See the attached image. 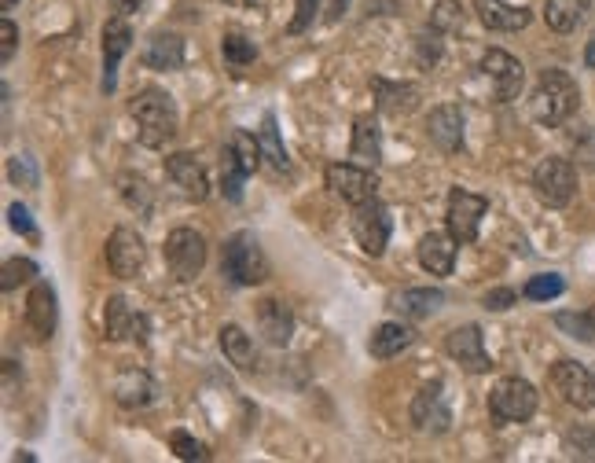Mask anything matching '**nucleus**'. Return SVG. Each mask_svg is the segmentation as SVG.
Instances as JSON below:
<instances>
[{
    "mask_svg": "<svg viewBox=\"0 0 595 463\" xmlns=\"http://www.w3.org/2000/svg\"><path fill=\"white\" fill-rule=\"evenodd\" d=\"M474 12H478L485 30H496V34H518L533 19L529 8H515L507 0H474Z\"/></svg>",
    "mask_w": 595,
    "mask_h": 463,
    "instance_id": "aec40b11",
    "label": "nucleus"
},
{
    "mask_svg": "<svg viewBox=\"0 0 595 463\" xmlns=\"http://www.w3.org/2000/svg\"><path fill=\"white\" fill-rule=\"evenodd\" d=\"M327 188L349 206H360L375 199V188H379V177L368 166H357V162H335L327 166Z\"/></svg>",
    "mask_w": 595,
    "mask_h": 463,
    "instance_id": "9d476101",
    "label": "nucleus"
},
{
    "mask_svg": "<svg viewBox=\"0 0 595 463\" xmlns=\"http://www.w3.org/2000/svg\"><path fill=\"white\" fill-rule=\"evenodd\" d=\"M221 276L236 283V287H254V283L269 280V258L261 250L254 232H232L225 239V254H221Z\"/></svg>",
    "mask_w": 595,
    "mask_h": 463,
    "instance_id": "7ed1b4c3",
    "label": "nucleus"
},
{
    "mask_svg": "<svg viewBox=\"0 0 595 463\" xmlns=\"http://www.w3.org/2000/svg\"><path fill=\"white\" fill-rule=\"evenodd\" d=\"M316 12H320V0H294V19H291V26H287V34H302V30H309Z\"/></svg>",
    "mask_w": 595,
    "mask_h": 463,
    "instance_id": "37998d69",
    "label": "nucleus"
},
{
    "mask_svg": "<svg viewBox=\"0 0 595 463\" xmlns=\"http://www.w3.org/2000/svg\"><path fill=\"white\" fill-rule=\"evenodd\" d=\"M412 342H416V331L408 328V324H401V320H386V324H379V328L371 331L368 353L375 357V361H390V357H397V353H405Z\"/></svg>",
    "mask_w": 595,
    "mask_h": 463,
    "instance_id": "393cba45",
    "label": "nucleus"
},
{
    "mask_svg": "<svg viewBox=\"0 0 595 463\" xmlns=\"http://www.w3.org/2000/svg\"><path fill=\"white\" fill-rule=\"evenodd\" d=\"M147 70H180L184 67V41L177 34H155L144 48Z\"/></svg>",
    "mask_w": 595,
    "mask_h": 463,
    "instance_id": "bb28decb",
    "label": "nucleus"
},
{
    "mask_svg": "<svg viewBox=\"0 0 595 463\" xmlns=\"http://www.w3.org/2000/svg\"><path fill=\"white\" fill-rule=\"evenodd\" d=\"M225 155H228V159H236L247 173H254L261 166V140H254L247 129H236V133L228 136Z\"/></svg>",
    "mask_w": 595,
    "mask_h": 463,
    "instance_id": "7c9ffc66",
    "label": "nucleus"
},
{
    "mask_svg": "<svg viewBox=\"0 0 595 463\" xmlns=\"http://www.w3.org/2000/svg\"><path fill=\"white\" fill-rule=\"evenodd\" d=\"M489 214V199L485 195H474L467 188H452L449 192V210H445V221H449L452 239L467 247L478 239V228H482V217Z\"/></svg>",
    "mask_w": 595,
    "mask_h": 463,
    "instance_id": "6e6552de",
    "label": "nucleus"
},
{
    "mask_svg": "<svg viewBox=\"0 0 595 463\" xmlns=\"http://www.w3.org/2000/svg\"><path fill=\"white\" fill-rule=\"evenodd\" d=\"M518 302V294L511 291V287H493V291H485L482 305L485 309H493V313H504V309H511V305Z\"/></svg>",
    "mask_w": 595,
    "mask_h": 463,
    "instance_id": "de8ad7c7",
    "label": "nucleus"
},
{
    "mask_svg": "<svg viewBox=\"0 0 595 463\" xmlns=\"http://www.w3.org/2000/svg\"><path fill=\"white\" fill-rule=\"evenodd\" d=\"M162 254H166L169 272H173L180 283L195 280V276L206 269V239L199 236L195 228H173L166 236Z\"/></svg>",
    "mask_w": 595,
    "mask_h": 463,
    "instance_id": "423d86ee",
    "label": "nucleus"
},
{
    "mask_svg": "<svg viewBox=\"0 0 595 463\" xmlns=\"http://www.w3.org/2000/svg\"><path fill=\"white\" fill-rule=\"evenodd\" d=\"M37 261L30 258H8L4 261V272H0V287L4 291H15V287H23V283H30L37 276Z\"/></svg>",
    "mask_w": 595,
    "mask_h": 463,
    "instance_id": "c9c22d12",
    "label": "nucleus"
},
{
    "mask_svg": "<svg viewBox=\"0 0 595 463\" xmlns=\"http://www.w3.org/2000/svg\"><path fill=\"white\" fill-rule=\"evenodd\" d=\"M445 294L438 287H405L390 298V309L405 320H427L430 313H438Z\"/></svg>",
    "mask_w": 595,
    "mask_h": 463,
    "instance_id": "b1692460",
    "label": "nucleus"
},
{
    "mask_svg": "<svg viewBox=\"0 0 595 463\" xmlns=\"http://www.w3.org/2000/svg\"><path fill=\"white\" fill-rule=\"evenodd\" d=\"M169 449L177 452L180 460H210V449H206L203 441L191 438V434H184V430H173V434H169Z\"/></svg>",
    "mask_w": 595,
    "mask_h": 463,
    "instance_id": "ea45409f",
    "label": "nucleus"
},
{
    "mask_svg": "<svg viewBox=\"0 0 595 463\" xmlns=\"http://www.w3.org/2000/svg\"><path fill=\"white\" fill-rule=\"evenodd\" d=\"M562 291H566V280L555 276V272H540V276H533V280L522 287V294H526L529 302H555Z\"/></svg>",
    "mask_w": 595,
    "mask_h": 463,
    "instance_id": "72a5a7b5",
    "label": "nucleus"
},
{
    "mask_svg": "<svg viewBox=\"0 0 595 463\" xmlns=\"http://www.w3.org/2000/svg\"><path fill=\"white\" fill-rule=\"evenodd\" d=\"M533 192L544 206L551 210H562V206L573 203V195H577V170H573L570 159H559V155H551L544 159L533 170Z\"/></svg>",
    "mask_w": 595,
    "mask_h": 463,
    "instance_id": "39448f33",
    "label": "nucleus"
},
{
    "mask_svg": "<svg viewBox=\"0 0 595 463\" xmlns=\"http://www.w3.org/2000/svg\"><path fill=\"white\" fill-rule=\"evenodd\" d=\"M8 177H12L15 184H23V188H37L34 159H30V155H15V159L8 162Z\"/></svg>",
    "mask_w": 595,
    "mask_h": 463,
    "instance_id": "c03bdc74",
    "label": "nucleus"
},
{
    "mask_svg": "<svg viewBox=\"0 0 595 463\" xmlns=\"http://www.w3.org/2000/svg\"><path fill=\"white\" fill-rule=\"evenodd\" d=\"M258 328L272 346H287L294 335V313L291 305L280 298H261L258 302Z\"/></svg>",
    "mask_w": 595,
    "mask_h": 463,
    "instance_id": "5701e85b",
    "label": "nucleus"
},
{
    "mask_svg": "<svg viewBox=\"0 0 595 463\" xmlns=\"http://www.w3.org/2000/svg\"><path fill=\"white\" fill-rule=\"evenodd\" d=\"M111 8L118 15H133L136 8H140V0H111Z\"/></svg>",
    "mask_w": 595,
    "mask_h": 463,
    "instance_id": "09e8293b",
    "label": "nucleus"
},
{
    "mask_svg": "<svg viewBox=\"0 0 595 463\" xmlns=\"http://www.w3.org/2000/svg\"><path fill=\"white\" fill-rule=\"evenodd\" d=\"M375 96H379V111L386 114H408L416 111L419 103V85L412 81H375Z\"/></svg>",
    "mask_w": 595,
    "mask_h": 463,
    "instance_id": "c85d7f7f",
    "label": "nucleus"
},
{
    "mask_svg": "<svg viewBox=\"0 0 595 463\" xmlns=\"http://www.w3.org/2000/svg\"><path fill=\"white\" fill-rule=\"evenodd\" d=\"M129 48H133V30L125 23V15L107 19V26H103V81H100V89L107 96L118 89V63H122V56Z\"/></svg>",
    "mask_w": 595,
    "mask_h": 463,
    "instance_id": "a211bd4d",
    "label": "nucleus"
},
{
    "mask_svg": "<svg viewBox=\"0 0 595 463\" xmlns=\"http://www.w3.org/2000/svg\"><path fill=\"white\" fill-rule=\"evenodd\" d=\"M349 162H357V166H368L375 170L382 162V140H379V125L375 118H357L353 122V144H349Z\"/></svg>",
    "mask_w": 595,
    "mask_h": 463,
    "instance_id": "a878e982",
    "label": "nucleus"
},
{
    "mask_svg": "<svg viewBox=\"0 0 595 463\" xmlns=\"http://www.w3.org/2000/svg\"><path fill=\"white\" fill-rule=\"evenodd\" d=\"M59 324V302H56V287L45 280H37L30 287V298H26V328L37 342H45L56 335Z\"/></svg>",
    "mask_w": 595,
    "mask_h": 463,
    "instance_id": "f3484780",
    "label": "nucleus"
},
{
    "mask_svg": "<svg viewBox=\"0 0 595 463\" xmlns=\"http://www.w3.org/2000/svg\"><path fill=\"white\" fill-rule=\"evenodd\" d=\"M15 4H19V0H0V8H4V12H12Z\"/></svg>",
    "mask_w": 595,
    "mask_h": 463,
    "instance_id": "3c124183",
    "label": "nucleus"
},
{
    "mask_svg": "<svg viewBox=\"0 0 595 463\" xmlns=\"http://www.w3.org/2000/svg\"><path fill=\"white\" fill-rule=\"evenodd\" d=\"M162 170H166L169 184H173L188 203H206V199H210V177H206L203 162L195 159V155H188V151L166 155Z\"/></svg>",
    "mask_w": 595,
    "mask_h": 463,
    "instance_id": "ddd939ff",
    "label": "nucleus"
},
{
    "mask_svg": "<svg viewBox=\"0 0 595 463\" xmlns=\"http://www.w3.org/2000/svg\"><path fill=\"white\" fill-rule=\"evenodd\" d=\"M103 335L111 342H140L144 346L147 335H151V320L144 313H136L122 294H114V298H107V309H103Z\"/></svg>",
    "mask_w": 595,
    "mask_h": 463,
    "instance_id": "f8f14e48",
    "label": "nucleus"
},
{
    "mask_svg": "<svg viewBox=\"0 0 595 463\" xmlns=\"http://www.w3.org/2000/svg\"><path fill=\"white\" fill-rule=\"evenodd\" d=\"M221 56H225V63L232 70H243V67H250V63L258 59V45H254V41H247L243 34H225V37H221Z\"/></svg>",
    "mask_w": 595,
    "mask_h": 463,
    "instance_id": "2f4dec72",
    "label": "nucleus"
},
{
    "mask_svg": "<svg viewBox=\"0 0 595 463\" xmlns=\"http://www.w3.org/2000/svg\"><path fill=\"white\" fill-rule=\"evenodd\" d=\"M346 4H349V0H335V4H331V15H327V23H338V19H342V12H346Z\"/></svg>",
    "mask_w": 595,
    "mask_h": 463,
    "instance_id": "8fccbe9b",
    "label": "nucleus"
},
{
    "mask_svg": "<svg viewBox=\"0 0 595 463\" xmlns=\"http://www.w3.org/2000/svg\"><path fill=\"white\" fill-rule=\"evenodd\" d=\"M118 188H122V199L133 206V210H140V214H147V210H151V188H147L144 177L122 173V177H118Z\"/></svg>",
    "mask_w": 595,
    "mask_h": 463,
    "instance_id": "4c0bfd02",
    "label": "nucleus"
},
{
    "mask_svg": "<svg viewBox=\"0 0 595 463\" xmlns=\"http://www.w3.org/2000/svg\"><path fill=\"white\" fill-rule=\"evenodd\" d=\"M129 114L136 122V136L144 147H166L180 129V114L173 96L162 89H140L129 100Z\"/></svg>",
    "mask_w": 595,
    "mask_h": 463,
    "instance_id": "f257e3e1",
    "label": "nucleus"
},
{
    "mask_svg": "<svg viewBox=\"0 0 595 463\" xmlns=\"http://www.w3.org/2000/svg\"><path fill=\"white\" fill-rule=\"evenodd\" d=\"M588 12H592V0H548L544 4V23L555 34H573Z\"/></svg>",
    "mask_w": 595,
    "mask_h": 463,
    "instance_id": "cd10ccee",
    "label": "nucleus"
},
{
    "mask_svg": "<svg viewBox=\"0 0 595 463\" xmlns=\"http://www.w3.org/2000/svg\"><path fill=\"white\" fill-rule=\"evenodd\" d=\"M537 412V386L526 379H500L489 394V416L496 419V427L504 423H526Z\"/></svg>",
    "mask_w": 595,
    "mask_h": 463,
    "instance_id": "20e7f679",
    "label": "nucleus"
},
{
    "mask_svg": "<svg viewBox=\"0 0 595 463\" xmlns=\"http://www.w3.org/2000/svg\"><path fill=\"white\" fill-rule=\"evenodd\" d=\"M577 103H581V89L566 70H540L537 89L529 96V114L540 125H562L577 111Z\"/></svg>",
    "mask_w": 595,
    "mask_h": 463,
    "instance_id": "f03ea898",
    "label": "nucleus"
},
{
    "mask_svg": "<svg viewBox=\"0 0 595 463\" xmlns=\"http://www.w3.org/2000/svg\"><path fill=\"white\" fill-rule=\"evenodd\" d=\"M390 210L379 203V199H368V203L353 206V239L357 247L368 254V258H382L386 254V243H390Z\"/></svg>",
    "mask_w": 595,
    "mask_h": 463,
    "instance_id": "0eeeda50",
    "label": "nucleus"
},
{
    "mask_svg": "<svg viewBox=\"0 0 595 463\" xmlns=\"http://www.w3.org/2000/svg\"><path fill=\"white\" fill-rule=\"evenodd\" d=\"M460 23H463L460 0H441L438 8H434V19H430V26H438L441 34H449V30H460Z\"/></svg>",
    "mask_w": 595,
    "mask_h": 463,
    "instance_id": "a19ab883",
    "label": "nucleus"
},
{
    "mask_svg": "<svg viewBox=\"0 0 595 463\" xmlns=\"http://www.w3.org/2000/svg\"><path fill=\"white\" fill-rule=\"evenodd\" d=\"M427 136L441 155H460L463 151V107L460 103H441L427 114Z\"/></svg>",
    "mask_w": 595,
    "mask_h": 463,
    "instance_id": "6ab92c4d",
    "label": "nucleus"
},
{
    "mask_svg": "<svg viewBox=\"0 0 595 463\" xmlns=\"http://www.w3.org/2000/svg\"><path fill=\"white\" fill-rule=\"evenodd\" d=\"M456 239L452 232H427L419 239V265L430 272V276H452V265H456Z\"/></svg>",
    "mask_w": 595,
    "mask_h": 463,
    "instance_id": "412c9836",
    "label": "nucleus"
},
{
    "mask_svg": "<svg viewBox=\"0 0 595 463\" xmlns=\"http://www.w3.org/2000/svg\"><path fill=\"white\" fill-rule=\"evenodd\" d=\"M482 74L493 85V96L500 103H511L522 96V85H526V67L518 63L511 52L504 48H489L482 56Z\"/></svg>",
    "mask_w": 595,
    "mask_h": 463,
    "instance_id": "9b49d317",
    "label": "nucleus"
},
{
    "mask_svg": "<svg viewBox=\"0 0 595 463\" xmlns=\"http://www.w3.org/2000/svg\"><path fill=\"white\" fill-rule=\"evenodd\" d=\"M562 445H566V452H570L573 460H595V430L584 427V423L566 430Z\"/></svg>",
    "mask_w": 595,
    "mask_h": 463,
    "instance_id": "e433bc0d",
    "label": "nucleus"
},
{
    "mask_svg": "<svg viewBox=\"0 0 595 463\" xmlns=\"http://www.w3.org/2000/svg\"><path fill=\"white\" fill-rule=\"evenodd\" d=\"M8 225L19 232V236H26V239H37V228H34V221H30V210H26L23 203H12L8 206Z\"/></svg>",
    "mask_w": 595,
    "mask_h": 463,
    "instance_id": "a18cd8bd",
    "label": "nucleus"
},
{
    "mask_svg": "<svg viewBox=\"0 0 595 463\" xmlns=\"http://www.w3.org/2000/svg\"><path fill=\"white\" fill-rule=\"evenodd\" d=\"M15 48H19V30H15L12 19H4V23H0V63H4V67L15 59Z\"/></svg>",
    "mask_w": 595,
    "mask_h": 463,
    "instance_id": "49530a36",
    "label": "nucleus"
},
{
    "mask_svg": "<svg viewBox=\"0 0 595 463\" xmlns=\"http://www.w3.org/2000/svg\"><path fill=\"white\" fill-rule=\"evenodd\" d=\"M548 383H551V390H555V394H559L570 408H577V412L595 408V375L588 372L584 364L559 361L548 372Z\"/></svg>",
    "mask_w": 595,
    "mask_h": 463,
    "instance_id": "1a4fd4ad",
    "label": "nucleus"
},
{
    "mask_svg": "<svg viewBox=\"0 0 595 463\" xmlns=\"http://www.w3.org/2000/svg\"><path fill=\"white\" fill-rule=\"evenodd\" d=\"M158 397V383L144 368H125L118 379H114V401L122 408H147Z\"/></svg>",
    "mask_w": 595,
    "mask_h": 463,
    "instance_id": "4be33fe9",
    "label": "nucleus"
},
{
    "mask_svg": "<svg viewBox=\"0 0 595 463\" xmlns=\"http://www.w3.org/2000/svg\"><path fill=\"white\" fill-rule=\"evenodd\" d=\"M445 350H449V357L460 364L463 372L482 375V372H489V368H493L489 353H485V339H482V328H478V324H463V328L449 331Z\"/></svg>",
    "mask_w": 595,
    "mask_h": 463,
    "instance_id": "dca6fc26",
    "label": "nucleus"
},
{
    "mask_svg": "<svg viewBox=\"0 0 595 463\" xmlns=\"http://www.w3.org/2000/svg\"><path fill=\"white\" fill-rule=\"evenodd\" d=\"M555 328H562L570 339L595 342V317L592 313H559V317H555Z\"/></svg>",
    "mask_w": 595,
    "mask_h": 463,
    "instance_id": "58836bf2",
    "label": "nucleus"
},
{
    "mask_svg": "<svg viewBox=\"0 0 595 463\" xmlns=\"http://www.w3.org/2000/svg\"><path fill=\"white\" fill-rule=\"evenodd\" d=\"M261 151H265V159H269L276 170H287V166H291L287 147L280 144V133H276V114H265V122H261Z\"/></svg>",
    "mask_w": 595,
    "mask_h": 463,
    "instance_id": "473e14b6",
    "label": "nucleus"
},
{
    "mask_svg": "<svg viewBox=\"0 0 595 463\" xmlns=\"http://www.w3.org/2000/svg\"><path fill=\"white\" fill-rule=\"evenodd\" d=\"M250 173L239 166L236 159H228V155H221V192H225L228 203H239L243 199V184H247Z\"/></svg>",
    "mask_w": 595,
    "mask_h": 463,
    "instance_id": "f704fd0d",
    "label": "nucleus"
},
{
    "mask_svg": "<svg viewBox=\"0 0 595 463\" xmlns=\"http://www.w3.org/2000/svg\"><path fill=\"white\" fill-rule=\"evenodd\" d=\"M416 56L423 67H434L441 56V30L438 26H430V30H423V34L416 37Z\"/></svg>",
    "mask_w": 595,
    "mask_h": 463,
    "instance_id": "79ce46f5",
    "label": "nucleus"
},
{
    "mask_svg": "<svg viewBox=\"0 0 595 463\" xmlns=\"http://www.w3.org/2000/svg\"><path fill=\"white\" fill-rule=\"evenodd\" d=\"M412 423L419 434H445L452 427V412L445 401V383H427L412 401Z\"/></svg>",
    "mask_w": 595,
    "mask_h": 463,
    "instance_id": "2eb2a0df",
    "label": "nucleus"
},
{
    "mask_svg": "<svg viewBox=\"0 0 595 463\" xmlns=\"http://www.w3.org/2000/svg\"><path fill=\"white\" fill-rule=\"evenodd\" d=\"M221 350H225V357L236 364L239 372H254V342H250V335L239 324L221 328Z\"/></svg>",
    "mask_w": 595,
    "mask_h": 463,
    "instance_id": "c756f323",
    "label": "nucleus"
},
{
    "mask_svg": "<svg viewBox=\"0 0 595 463\" xmlns=\"http://www.w3.org/2000/svg\"><path fill=\"white\" fill-rule=\"evenodd\" d=\"M144 239L136 228H114L111 239H107V269L118 276V280H136V272L144 269Z\"/></svg>",
    "mask_w": 595,
    "mask_h": 463,
    "instance_id": "4468645a",
    "label": "nucleus"
}]
</instances>
